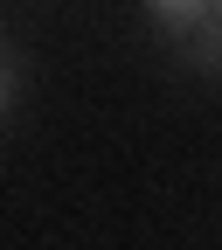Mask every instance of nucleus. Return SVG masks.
Instances as JSON below:
<instances>
[{
    "label": "nucleus",
    "instance_id": "2",
    "mask_svg": "<svg viewBox=\"0 0 222 250\" xmlns=\"http://www.w3.org/2000/svg\"><path fill=\"white\" fill-rule=\"evenodd\" d=\"M7 104H14V70L0 62V111H7Z\"/></svg>",
    "mask_w": 222,
    "mask_h": 250
},
{
    "label": "nucleus",
    "instance_id": "3",
    "mask_svg": "<svg viewBox=\"0 0 222 250\" xmlns=\"http://www.w3.org/2000/svg\"><path fill=\"white\" fill-rule=\"evenodd\" d=\"M215 14H222V0H215Z\"/></svg>",
    "mask_w": 222,
    "mask_h": 250
},
{
    "label": "nucleus",
    "instance_id": "1",
    "mask_svg": "<svg viewBox=\"0 0 222 250\" xmlns=\"http://www.w3.org/2000/svg\"><path fill=\"white\" fill-rule=\"evenodd\" d=\"M146 14L160 28H174V35H195V28L215 14V0H146Z\"/></svg>",
    "mask_w": 222,
    "mask_h": 250
}]
</instances>
